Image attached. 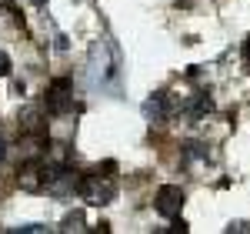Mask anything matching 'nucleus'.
I'll use <instances>...</instances> for the list:
<instances>
[{
    "mask_svg": "<svg viewBox=\"0 0 250 234\" xmlns=\"http://www.w3.org/2000/svg\"><path fill=\"white\" fill-rule=\"evenodd\" d=\"M107 171V167H104ZM100 167L90 171V174L80 177V197L90 204V208H104V204H110L117 197V181L114 174H104Z\"/></svg>",
    "mask_w": 250,
    "mask_h": 234,
    "instance_id": "1",
    "label": "nucleus"
},
{
    "mask_svg": "<svg viewBox=\"0 0 250 234\" xmlns=\"http://www.w3.org/2000/svg\"><path fill=\"white\" fill-rule=\"evenodd\" d=\"M43 194H50V197H74V194H80V174L70 167V164H54V161H50Z\"/></svg>",
    "mask_w": 250,
    "mask_h": 234,
    "instance_id": "2",
    "label": "nucleus"
},
{
    "mask_svg": "<svg viewBox=\"0 0 250 234\" xmlns=\"http://www.w3.org/2000/svg\"><path fill=\"white\" fill-rule=\"evenodd\" d=\"M47 171H50V161L47 157H27L17 167V184L30 194H43L47 187Z\"/></svg>",
    "mask_w": 250,
    "mask_h": 234,
    "instance_id": "3",
    "label": "nucleus"
},
{
    "mask_svg": "<svg viewBox=\"0 0 250 234\" xmlns=\"http://www.w3.org/2000/svg\"><path fill=\"white\" fill-rule=\"evenodd\" d=\"M43 107H47V114H54V117L70 114L74 111V84L67 77H57L43 91Z\"/></svg>",
    "mask_w": 250,
    "mask_h": 234,
    "instance_id": "4",
    "label": "nucleus"
},
{
    "mask_svg": "<svg viewBox=\"0 0 250 234\" xmlns=\"http://www.w3.org/2000/svg\"><path fill=\"white\" fill-rule=\"evenodd\" d=\"M180 208H184V191H180L177 184H164V187H157V194H154V211H157L160 217L173 221V217H180Z\"/></svg>",
    "mask_w": 250,
    "mask_h": 234,
    "instance_id": "5",
    "label": "nucleus"
},
{
    "mask_svg": "<svg viewBox=\"0 0 250 234\" xmlns=\"http://www.w3.org/2000/svg\"><path fill=\"white\" fill-rule=\"evenodd\" d=\"M144 117L150 120V124H167V117H170V97L160 91L154 97L144 100Z\"/></svg>",
    "mask_w": 250,
    "mask_h": 234,
    "instance_id": "6",
    "label": "nucleus"
},
{
    "mask_svg": "<svg viewBox=\"0 0 250 234\" xmlns=\"http://www.w3.org/2000/svg\"><path fill=\"white\" fill-rule=\"evenodd\" d=\"M213 111V100L207 97V94H197L193 100H187L184 104V114L190 117V124H197V120H204V117Z\"/></svg>",
    "mask_w": 250,
    "mask_h": 234,
    "instance_id": "7",
    "label": "nucleus"
},
{
    "mask_svg": "<svg viewBox=\"0 0 250 234\" xmlns=\"http://www.w3.org/2000/svg\"><path fill=\"white\" fill-rule=\"evenodd\" d=\"M184 161H187V164H193V161H207V144L187 140V144H184Z\"/></svg>",
    "mask_w": 250,
    "mask_h": 234,
    "instance_id": "8",
    "label": "nucleus"
},
{
    "mask_svg": "<svg viewBox=\"0 0 250 234\" xmlns=\"http://www.w3.org/2000/svg\"><path fill=\"white\" fill-rule=\"evenodd\" d=\"M10 234H43V231H50L47 224H17V228H7Z\"/></svg>",
    "mask_w": 250,
    "mask_h": 234,
    "instance_id": "9",
    "label": "nucleus"
},
{
    "mask_svg": "<svg viewBox=\"0 0 250 234\" xmlns=\"http://www.w3.org/2000/svg\"><path fill=\"white\" fill-rule=\"evenodd\" d=\"M77 224H80V214H70L67 221H63V228H60V231H77Z\"/></svg>",
    "mask_w": 250,
    "mask_h": 234,
    "instance_id": "10",
    "label": "nucleus"
},
{
    "mask_svg": "<svg viewBox=\"0 0 250 234\" xmlns=\"http://www.w3.org/2000/svg\"><path fill=\"white\" fill-rule=\"evenodd\" d=\"M240 57H244V67H247V74H250V34H247V40H244V50H240Z\"/></svg>",
    "mask_w": 250,
    "mask_h": 234,
    "instance_id": "11",
    "label": "nucleus"
},
{
    "mask_svg": "<svg viewBox=\"0 0 250 234\" xmlns=\"http://www.w3.org/2000/svg\"><path fill=\"white\" fill-rule=\"evenodd\" d=\"M7 74H10V57L0 50V77H7Z\"/></svg>",
    "mask_w": 250,
    "mask_h": 234,
    "instance_id": "12",
    "label": "nucleus"
},
{
    "mask_svg": "<svg viewBox=\"0 0 250 234\" xmlns=\"http://www.w3.org/2000/svg\"><path fill=\"white\" fill-rule=\"evenodd\" d=\"M3 154H7V147H3V137H0V161H3Z\"/></svg>",
    "mask_w": 250,
    "mask_h": 234,
    "instance_id": "13",
    "label": "nucleus"
}]
</instances>
